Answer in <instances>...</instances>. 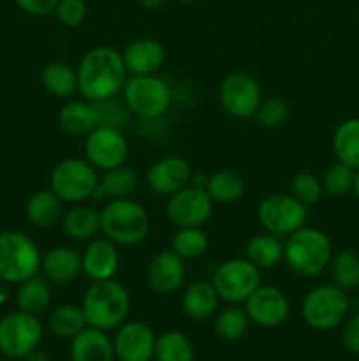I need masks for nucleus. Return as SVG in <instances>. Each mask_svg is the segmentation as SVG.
I'll use <instances>...</instances> for the list:
<instances>
[{
  "instance_id": "nucleus-38",
  "label": "nucleus",
  "mask_w": 359,
  "mask_h": 361,
  "mask_svg": "<svg viewBox=\"0 0 359 361\" xmlns=\"http://www.w3.org/2000/svg\"><path fill=\"white\" fill-rule=\"evenodd\" d=\"M354 176L355 169L348 168V166L341 164V162H334L333 166L326 169V173L320 178L322 190L331 197H345L348 192H352Z\"/></svg>"
},
{
  "instance_id": "nucleus-44",
  "label": "nucleus",
  "mask_w": 359,
  "mask_h": 361,
  "mask_svg": "<svg viewBox=\"0 0 359 361\" xmlns=\"http://www.w3.org/2000/svg\"><path fill=\"white\" fill-rule=\"evenodd\" d=\"M341 342L348 353L359 355V314L352 316L345 323L344 331H341Z\"/></svg>"
},
{
  "instance_id": "nucleus-43",
  "label": "nucleus",
  "mask_w": 359,
  "mask_h": 361,
  "mask_svg": "<svg viewBox=\"0 0 359 361\" xmlns=\"http://www.w3.org/2000/svg\"><path fill=\"white\" fill-rule=\"evenodd\" d=\"M14 2L23 13L32 16H48L55 13L58 0H14Z\"/></svg>"
},
{
  "instance_id": "nucleus-3",
  "label": "nucleus",
  "mask_w": 359,
  "mask_h": 361,
  "mask_svg": "<svg viewBox=\"0 0 359 361\" xmlns=\"http://www.w3.org/2000/svg\"><path fill=\"white\" fill-rule=\"evenodd\" d=\"M333 257L329 236L317 228H299L284 242V261L299 277L312 279L322 274Z\"/></svg>"
},
{
  "instance_id": "nucleus-45",
  "label": "nucleus",
  "mask_w": 359,
  "mask_h": 361,
  "mask_svg": "<svg viewBox=\"0 0 359 361\" xmlns=\"http://www.w3.org/2000/svg\"><path fill=\"white\" fill-rule=\"evenodd\" d=\"M23 361H51V360H49V356L46 355L44 351H41V349H34V351L28 353V355L25 356Z\"/></svg>"
},
{
  "instance_id": "nucleus-41",
  "label": "nucleus",
  "mask_w": 359,
  "mask_h": 361,
  "mask_svg": "<svg viewBox=\"0 0 359 361\" xmlns=\"http://www.w3.org/2000/svg\"><path fill=\"white\" fill-rule=\"evenodd\" d=\"M291 115V108L284 99L271 97L260 102L259 109L256 113L257 122L266 129H277V127L284 126Z\"/></svg>"
},
{
  "instance_id": "nucleus-15",
  "label": "nucleus",
  "mask_w": 359,
  "mask_h": 361,
  "mask_svg": "<svg viewBox=\"0 0 359 361\" xmlns=\"http://www.w3.org/2000/svg\"><path fill=\"white\" fill-rule=\"evenodd\" d=\"M153 330L143 321H127L116 328L113 338L115 356L118 361H151L155 353Z\"/></svg>"
},
{
  "instance_id": "nucleus-7",
  "label": "nucleus",
  "mask_w": 359,
  "mask_h": 361,
  "mask_svg": "<svg viewBox=\"0 0 359 361\" xmlns=\"http://www.w3.org/2000/svg\"><path fill=\"white\" fill-rule=\"evenodd\" d=\"M123 102L130 115L143 120H155L165 115L172 102V92L164 78L155 74L132 76L123 85Z\"/></svg>"
},
{
  "instance_id": "nucleus-22",
  "label": "nucleus",
  "mask_w": 359,
  "mask_h": 361,
  "mask_svg": "<svg viewBox=\"0 0 359 361\" xmlns=\"http://www.w3.org/2000/svg\"><path fill=\"white\" fill-rule=\"evenodd\" d=\"M70 360L73 361H115L113 338L108 331L87 326L81 334L70 338Z\"/></svg>"
},
{
  "instance_id": "nucleus-11",
  "label": "nucleus",
  "mask_w": 359,
  "mask_h": 361,
  "mask_svg": "<svg viewBox=\"0 0 359 361\" xmlns=\"http://www.w3.org/2000/svg\"><path fill=\"white\" fill-rule=\"evenodd\" d=\"M308 208L291 194H271L257 207V221L264 231L275 236H289L303 228Z\"/></svg>"
},
{
  "instance_id": "nucleus-25",
  "label": "nucleus",
  "mask_w": 359,
  "mask_h": 361,
  "mask_svg": "<svg viewBox=\"0 0 359 361\" xmlns=\"http://www.w3.org/2000/svg\"><path fill=\"white\" fill-rule=\"evenodd\" d=\"M63 233L77 242H90L101 231V214L84 204H74L60 219Z\"/></svg>"
},
{
  "instance_id": "nucleus-35",
  "label": "nucleus",
  "mask_w": 359,
  "mask_h": 361,
  "mask_svg": "<svg viewBox=\"0 0 359 361\" xmlns=\"http://www.w3.org/2000/svg\"><path fill=\"white\" fill-rule=\"evenodd\" d=\"M196 351L190 338L182 331H165L155 342V361H194Z\"/></svg>"
},
{
  "instance_id": "nucleus-10",
  "label": "nucleus",
  "mask_w": 359,
  "mask_h": 361,
  "mask_svg": "<svg viewBox=\"0 0 359 361\" xmlns=\"http://www.w3.org/2000/svg\"><path fill=\"white\" fill-rule=\"evenodd\" d=\"M215 291L224 302L245 303V300L260 286V270L246 257L227 259L213 274Z\"/></svg>"
},
{
  "instance_id": "nucleus-23",
  "label": "nucleus",
  "mask_w": 359,
  "mask_h": 361,
  "mask_svg": "<svg viewBox=\"0 0 359 361\" xmlns=\"http://www.w3.org/2000/svg\"><path fill=\"white\" fill-rule=\"evenodd\" d=\"M60 129L73 137H87L97 127L94 102L87 101H69L62 106L58 113Z\"/></svg>"
},
{
  "instance_id": "nucleus-17",
  "label": "nucleus",
  "mask_w": 359,
  "mask_h": 361,
  "mask_svg": "<svg viewBox=\"0 0 359 361\" xmlns=\"http://www.w3.org/2000/svg\"><path fill=\"white\" fill-rule=\"evenodd\" d=\"M192 168L189 161L180 155H168L148 168V187L158 196H172L192 182Z\"/></svg>"
},
{
  "instance_id": "nucleus-21",
  "label": "nucleus",
  "mask_w": 359,
  "mask_h": 361,
  "mask_svg": "<svg viewBox=\"0 0 359 361\" xmlns=\"http://www.w3.org/2000/svg\"><path fill=\"white\" fill-rule=\"evenodd\" d=\"M41 271L53 284H69L80 277L81 254L67 245H58L49 249L42 256Z\"/></svg>"
},
{
  "instance_id": "nucleus-6",
  "label": "nucleus",
  "mask_w": 359,
  "mask_h": 361,
  "mask_svg": "<svg viewBox=\"0 0 359 361\" xmlns=\"http://www.w3.org/2000/svg\"><path fill=\"white\" fill-rule=\"evenodd\" d=\"M348 312V296L344 289L320 284L310 289L301 303V317L312 330L329 331L340 326Z\"/></svg>"
},
{
  "instance_id": "nucleus-47",
  "label": "nucleus",
  "mask_w": 359,
  "mask_h": 361,
  "mask_svg": "<svg viewBox=\"0 0 359 361\" xmlns=\"http://www.w3.org/2000/svg\"><path fill=\"white\" fill-rule=\"evenodd\" d=\"M352 192L355 194V197L359 200V169H355V176H354V187H352Z\"/></svg>"
},
{
  "instance_id": "nucleus-4",
  "label": "nucleus",
  "mask_w": 359,
  "mask_h": 361,
  "mask_svg": "<svg viewBox=\"0 0 359 361\" xmlns=\"http://www.w3.org/2000/svg\"><path fill=\"white\" fill-rule=\"evenodd\" d=\"M101 233L116 245H136L150 231V217L144 207L130 197L111 200L101 212Z\"/></svg>"
},
{
  "instance_id": "nucleus-1",
  "label": "nucleus",
  "mask_w": 359,
  "mask_h": 361,
  "mask_svg": "<svg viewBox=\"0 0 359 361\" xmlns=\"http://www.w3.org/2000/svg\"><path fill=\"white\" fill-rule=\"evenodd\" d=\"M77 90L90 102L115 97L127 81L122 53L111 46L88 49L77 66Z\"/></svg>"
},
{
  "instance_id": "nucleus-33",
  "label": "nucleus",
  "mask_w": 359,
  "mask_h": 361,
  "mask_svg": "<svg viewBox=\"0 0 359 361\" xmlns=\"http://www.w3.org/2000/svg\"><path fill=\"white\" fill-rule=\"evenodd\" d=\"M48 324L49 330L60 338H74L88 326L81 305H74V303H63L56 307L49 314Z\"/></svg>"
},
{
  "instance_id": "nucleus-42",
  "label": "nucleus",
  "mask_w": 359,
  "mask_h": 361,
  "mask_svg": "<svg viewBox=\"0 0 359 361\" xmlns=\"http://www.w3.org/2000/svg\"><path fill=\"white\" fill-rule=\"evenodd\" d=\"M55 14L65 27H77L87 16V4L84 0H58Z\"/></svg>"
},
{
  "instance_id": "nucleus-9",
  "label": "nucleus",
  "mask_w": 359,
  "mask_h": 361,
  "mask_svg": "<svg viewBox=\"0 0 359 361\" xmlns=\"http://www.w3.org/2000/svg\"><path fill=\"white\" fill-rule=\"evenodd\" d=\"M42 324L34 314L16 310L0 319V353L11 360H23L39 348Z\"/></svg>"
},
{
  "instance_id": "nucleus-29",
  "label": "nucleus",
  "mask_w": 359,
  "mask_h": 361,
  "mask_svg": "<svg viewBox=\"0 0 359 361\" xmlns=\"http://www.w3.org/2000/svg\"><path fill=\"white\" fill-rule=\"evenodd\" d=\"M51 302V288H49V281L44 275H34V277L27 279V281L18 284L16 291V305L18 310L23 312L39 314L44 312Z\"/></svg>"
},
{
  "instance_id": "nucleus-40",
  "label": "nucleus",
  "mask_w": 359,
  "mask_h": 361,
  "mask_svg": "<svg viewBox=\"0 0 359 361\" xmlns=\"http://www.w3.org/2000/svg\"><path fill=\"white\" fill-rule=\"evenodd\" d=\"M322 183H320V178L317 175L310 171H299L292 176L291 180V194L292 197L299 201L301 204H305L306 208L315 204L317 201L322 196Z\"/></svg>"
},
{
  "instance_id": "nucleus-31",
  "label": "nucleus",
  "mask_w": 359,
  "mask_h": 361,
  "mask_svg": "<svg viewBox=\"0 0 359 361\" xmlns=\"http://www.w3.org/2000/svg\"><path fill=\"white\" fill-rule=\"evenodd\" d=\"M333 152L338 162L359 169V118H348L333 134Z\"/></svg>"
},
{
  "instance_id": "nucleus-37",
  "label": "nucleus",
  "mask_w": 359,
  "mask_h": 361,
  "mask_svg": "<svg viewBox=\"0 0 359 361\" xmlns=\"http://www.w3.org/2000/svg\"><path fill=\"white\" fill-rule=\"evenodd\" d=\"M248 314L239 307H227L215 317V334L227 342L239 341L248 330Z\"/></svg>"
},
{
  "instance_id": "nucleus-5",
  "label": "nucleus",
  "mask_w": 359,
  "mask_h": 361,
  "mask_svg": "<svg viewBox=\"0 0 359 361\" xmlns=\"http://www.w3.org/2000/svg\"><path fill=\"white\" fill-rule=\"evenodd\" d=\"M42 256L32 238L21 231L0 233V281L20 284L41 270Z\"/></svg>"
},
{
  "instance_id": "nucleus-34",
  "label": "nucleus",
  "mask_w": 359,
  "mask_h": 361,
  "mask_svg": "<svg viewBox=\"0 0 359 361\" xmlns=\"http://www.w3.org/2000/svg\"><path fill=\"white\" fill-rule=\"evenodd\" d=\"M331 281L345 293L359 288V256L354 250H338L329 261Z\"/></svg>"
},
{
  "instance_id": "nucleus-48",
  "label": "nucleus",
  "mask_w": 359,
  "mask_h": 361,
  "mask_svg": "<svg viewBox=\"0 0 359 361\" xmlns=\"http://www.w3.org/2000/svg\"><path fill=\"white\" fill-rule=\"evenodd\" d=\"M176 2H182V4H190V2H196V0H176Z\"/></svg>"
},
{
  "instance_id": "nucleus-18",
  "label": "nucleus",
  "mask_w": 359,
  "mask_h": 361,
  "mask_svg": "<svg viewBox=\"0 0 359 361\" xmlns=\"http://www.w3.org/2000/svg\"><path fill=\"white\" fill-rule=\"evenodd\" d=\"M120 268V254L116 243L106 236H95L81 254V271L92 282L115 279Z\"/></svg>"
},
{
  "instance_id": "nucleus-36",
  "label": "nucleus",
  "mask_w": 359,
  "mask_h": 361,
  "mask_svg": "<svg viewBox=\"0 0 359 361\" xmlns=\"http://www.w3.org/2000/svg\"><path fill=\"white\" fill-rule=\"evenodd\" d=\"M171 249L182 259H197L208 250V236L201 228H178L171 242Z\"/></svg>"
},
{
  "instance_id": "nucleus-19",
  "label": "nucleus",
  "mask_w": 359,
  "mask_h": 361,
  "mask_svg": "<svg viewBox=\"0 0 359 361\" xmlns=\"http://www.w3.org/2000/svg\"><path fill=\"white\" fill-rule=\"evenodd\" d=\"M185 259L175 250H160L151 257L146 268V279L150 288L157 295H172L185 281Z\"/></svg>"
},
{
  "instance_id": "nucleus-30",
  "label": "nucleus",
  "mask_w": 359,
  "mask_h": 361,
  "mask_svg": "<svg viewBox=\"0 0 359 361\" xmlns=\"http://www.w3.org/2000/svg\"><path fill=\"white\" fill-rule=\"evenodd\" d=\"M245 257L259 270H270L284 259V243L280 236L260 233L248 240L245 247Z\"/></svg>"
},
{
  "instance_id": "nucleus-24",
  "label": "nucleus",
  "mask_w": 359,
  "mask_h": 361,
  "mask_svg": "<svg viewBox=\"0 0 359 361\" xmlns=\"http://www.w3.org/2000/svg\"><path fill=\"white\" fill-rule=\"evenodd\" d=\"M218 298L213 284L208 281H196L185 289L182 296V307L187 317L194 321H204L217 310Z\"/></svg>"
},
{
  "instance_id": "nucleus-16",
  "label": "nucleus",
  "mask_w": 359,
  "mask_h": 361,
  "mask_svg": "<svg viewBox=\"0 0 359 361\" xmlns=\"http://www.w3.org/2000/svg\"><path fill=\"white\" fill-rule=\"evenodd\" d=\"M245 310L248 319L257 326H280L289 316V300L282 289L275 286H259L245 300Z\"/></svg>"
},
{
  "instance_id": "nucleus-13",
  "label": "nucleus",
  "mask_w": 359,
  "mask_h": 361,
  "mask_svg": "<svg viewBox=\"0 0 359 361\" xmlns=\"http://www.w3.org/2000/svg\"><path fill=\"white\" fill-rule=\"evenodd\" d=\"M165 214L176 228H201L213 214V200L204 187L192 183L169 196Z\"/></svg>"
},
{
  "instance_id": "nucleus-2",
  "label": "nucleus",
  "mask_w": 359,
  "mask_h": 361,
  "mask_svg": "<svg viewBox=\"0 0 359 361\" xmlns=\"http://www.w3.org/2000/svg\"><path fill=\"white\" fill-rule=\"evenodd\" d=\"M88 326L102 331L116 330L125 323L130 310V296L125 286L115 279L92 282L81 302Z\"/></svg>"
},
{
  "instance_id": "nucleus-46",
  "label": "nucleus",
  "mask_w": 359,
  "mask_h": 361,
  "mask_svg": "<svg viewBox=\"0 0 359 361\" xmlns=\"http://www.w3.org/2000/svg\"><path fill=\"white\" fill-rule=\"evenodd\" d=\"M141 6L146 7V9H155V7H158L162 4V0H139Z\"/></svg>"
},
{
  "instance_id": "nucleus-12",
  "label": "nucleus",
  "mask_w": 359,
  "mask_h": 361,
  "mask_svg": "<svg viewBox=\"0 0 359 361\" xmlns=\"http://www.w3.org/2000/svg\"><path fill=\"white\" fill-rule=\"evenodd\" d=\"M218 101L227 115L234 118H250L256 116L263 102V92L253 76L246 73H232L222 81Z\"/></svg>"
},
{
  "instance_id": "nucleus-20",
  "label": "nucleus",
  "mask_w": 359,
  "mask_h": 361,
  "mask_svg": "<svg viewBox=\"0 0 359 361\" xmlns=\"http://www.w3.org/2000/svg\"><path fill=\"white\" fill-rule=\"evenodd\" d=\"M127 73L132 76H148L155 74L165 60V49L157 39L141 37L127 44L122 53Z\"/></svg>"
},
{
  "instance_id": "nucleus-32",
  "label": "nucleus",
  "mask_w": 359,
  "mask_h": 361,
  "mask_svg": "<svg viewBox=\"0 0 359 361\" xmlns=\"http://www.w3.org/2000/svg\"><path fill=\"white\" fill-rule=\"evenodd\" d=\"M206 190L213 203L229 204L238 201L245 192V182L241 176L232 169H220L208 176Z\"/></svg>"
},
{
  "instance_id": "nucleus-39",
  "label": "nucleus",
  "mask_w": 359,
  "mask_h": 361,
  "mask_svg": "<svg viewBox=\"0 0 359 361\" xmlns=\"http://www.w3.org/2000/svg\"><path fill=\"white\" fill-rule=\"evenodd\" d=\"M94 108L95 116H97V126L123 130V127L129 122V108L125 106V102L118 101V99H102V101L94 102Z\"/></svg>"
},
{
  "instance_id": "nucleus-14",
  "label": "nucleus",
  "mask_w": 359,
  "mask_h": 361,
  "mask_svg": "<svg viewBox=\"0 0 359 361\" xmlns=\"http://www.w3.org/2000/svg\"><path fill=\"white\" fill-rule=\"evenodd\" d=\"M129 155V143L120 129L97 126L84 137V157L95 169H108L123 166Z\"/></svg>"
},
{
  "instance_id": "nucleus-28",
  "label": "nucleus",
  "mask_w": 359,
  "mask_h": 361,
  "mask_svg": "<svg viewBox=\"0 0 359 361\" xmlns=\"http://www.w3.org/2000/svg\"><path fill=\"white\" fill-rule=\"evenodd\" d=\"M42 87L46 92L60 99H70L80 94L77 90V71L70 63L62 60H53L46 63L41 73Z\"/></svg>"
},
{
  "instance_id": "nucleus-27",
  "label": "nucleus",
  "mask_w": 359,
  "mask_h": 361,
  "mask_svg": "<svg viewBox=\"0 0 359 361\" xmlns=\"http://www.w3.org/2000/svg\"><path fill=\"white\" fill-rule=\"evenodd\" d=\"M137 175L134 169L127 168L125 164L118 166L104 171V175L99 178L97 189H95V200H123V197L132 196L137 189Z\"/></svg>"
},
{
  "instance_id": "nucleus-8",
  "label": "nucleus",
  "mask_w": 359,
  "mask_h": 361,
  "mask_svg": "<svg viewBox=\"0 0 359 361\" xmlns=\"http://www.w3.org/2000/svg\"><path fill=\"white\" fill-rule=\"evenodd\" d=\"M97 169L87 159L69 157L60 161L49 175V189L62 200V203L80 204L94 197L97 189Z\"/></svg>"
},
{
  "instance_id": "nucleus-26",
  "label": "nucleus",
  "mask_w": 359,
  "mask_h": 361,
  "mask_svg": "<svg viewBox=\"0 0 359 361\" xmlns=\"http://www.w3.org/2000/svg\"><path fill=\"white\" fill-rule=\"evenodd\" d=\"M25 214L30 224L51 228L62 219V200L51 189H39L27 200Z\"/></svg>"
}]
</instances>
